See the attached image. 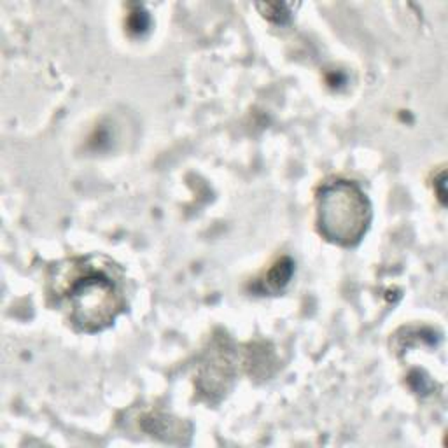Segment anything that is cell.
<instances>
[{
    "label": "cell",
    "mask_w": 448,
    "mask_h": 448,
    "mask_svg": "<svg viewBox=\"0 0 448 448\" xmlns=\"http://www.w3.org/2000/svg\"><path fill=\"white\" fill-rule=\"evenodd\" d=\"M60 296L67 305L72 322L84 333L104 331L124 307L116 281L93 264L72 266Z\"/></svg>",
    "instance_id": "cell-1"
},
{
    "label": "cell",
    "mask_w": 448,
    "mask_h": 448,
    "mask_svg": "<svg viewBox=\"0 0 448 448\" xmlns=\"http://www.w3.org/2000/svg\"><path fill=\"white\" fill-rule=\"evenodd\" d=\"M445 172H442V181H440V191H438V198L442 200V204L445 205Z\"/></svg>",
    "instance_id": "cell-6"
},
{
    "label": "cell",
    "mask_w": 448,
    "mask_h": 448,
    "mask_svg": "<svg viewBox=\"0 0 448 448\" xmlns=\"http://www.w3.org/2000/svg\"><path fill=\"white\" fill-rule=\"evenodd\" d=\"M149 25V18L146 13H131L130 16V21H128V28H130L131 32H144L146 28H148Z\"/></svg>",
    "instance_id": "cell-5"
},
{
    "label": "cell",
    "mask_w": 448,
    "mask_h": 448,
    "mask_svg": "<svg viewBox=\"0 0 448 448\" xmlns=\"http://www.w3.org/2000/svg\"><path fill=\"white\" fill-rule=\"evenodd\" d=\"M293 273H295V263L289 258H282L281 261H277L271 266V270L268 271L266 277L263 281V293H278L281 289H284L285 285L291 281Z\"/></svg>",
    "instance_id": "cell-3"
},
{
    "label": "cell",
    "mask_w": 448,
    "mask_h": 448,
    "mask_svg": "<svg viewBox=\"0 0 448 448\" xmlns=\"http://www.w3.org/2000/svg\"><path fill=\"white\" fill-rule=\"evenodd\" d=\"M372 223V204L355 182L331 181L319 189L317 226L322 237L341 247L361 244Z\"/></svg>",
    "instance_id": "cell-2"
},
{
    "label": "cell",
    "mask_w": 448,
    "mask_h": 448,
    "mask_svg": "<svg viewBox=\"0 0 448 448\" xmlns=\"http://www.w3.org/2000/svg\"><path fill=\"white\" fill-rule=\"evenodd\" d=\"M259 11L264 18L275 23H285L291 18V6L289 4H258Z\"/></svg>",
    "instance_id": "cell-4"
}]
</instances>
